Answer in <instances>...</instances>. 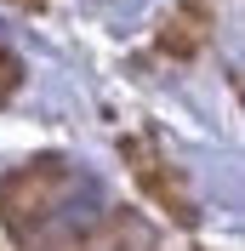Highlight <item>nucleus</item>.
<instances>
[{"mask_svg": "<svg viewBox=\"0 0 245 251\" xmlns=\"http://www.w3.org/2000/svg\"><path fill=\"white\" fill-rule=\"evenodd\" d=\"M12 86H17V63H12V57H6V51H0V97L12 92Z\"/></svg>", "mask_w": 245, "mask_h": 251, "instance_id": "f257e3e1", "label": "nucleus"}]
</instances>
